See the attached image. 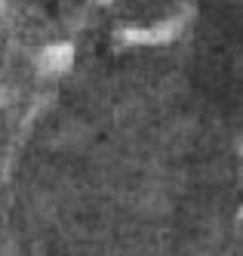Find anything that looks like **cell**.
<instances>
[{
    "mask_svg": "<svg viewBox=\"0 0 243 256\" xmlns=\"http://www.w3.org/2000/svg\"><path fill=\"white\" fill-rule=\"evenodd\" d=\"M179 31H182L179 19H166V22L148 25V28H129V31H123V38L129 44H166V40H173Z\"/></svg>",
    "mask_w": 243,
    "mask_h": 256,
    "instance_id": "1",
    "label": "cell"
},
{
    "mask_svg": "<svg viewBox=\"0 0 243 256\" xmlns=\"http://www.w3.org/2000/svg\"><path fill=\"white\" fill-rule=\"evenodd\" d=\"M74 59V46L71 44H52L40 52V68L46 74H59V71H68Z\"/></svg>",
    "mask_w": 243,
    "mask_h": 256,
    "instance_id": "2",
    "label": "cell"
}]
</instances>
